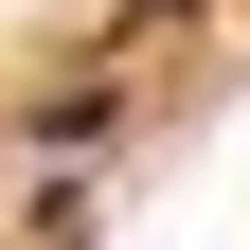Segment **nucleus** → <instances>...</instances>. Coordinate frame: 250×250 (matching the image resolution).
Here are the masks:
<instances>
[{"mask_svg": "<svg viewBox=\"0 0 250 250\" xmlns=\"http://www.w3.org/2000/svg\"><path fill=\"white\" fill-rule=\"evenodd\" d=\"M107 125H125V89H54V107H18V143H36V161H89Z\"/></svg>", "mask_w": 250, "mask_h": 250, "instance_id": "1", "label": "nucleus"}]
</instances>
